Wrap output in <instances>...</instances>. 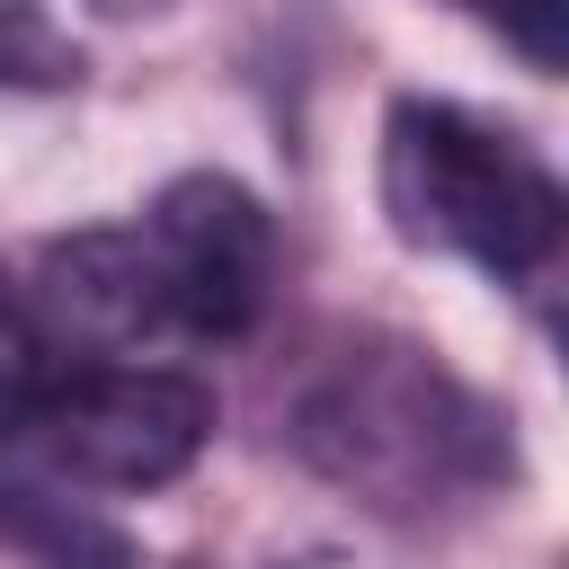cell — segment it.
<instances>
[{"instance_id":"cell-1","label":"cell","mask_w":569,"mask_h":569,"mask_svg":"<svg viewBox=\"0 0 569 569\" xmlns=\"http://www.w3.org/2000/svg\"><path fill=\"white\" fill-rule=\"evenodd\" d=\"M276 293V222L240 178H169L142 222L71 231L27 293L44 356H142L160 338H249Z\"/></svg>"},{"instance_id":"cell-3","label":"cell","mask_w":569,"mask_h":569,"mask_svg":"<svg viewBox=\"0 0 569 569\" xmlns=\"http://www.w3.org/2000/svg\"><path fill=\"white\" fill-rule=\"evenodd\" d=\"M382 213L409 249L462 258L525 302H551L569 204L525 133L453 98H400L382 124Z\"/></svg>"},{"instance_id":"cell-2","label":"cell","mask_w":569,"mask_h":569,"mask_svg":"<svg viewBox=\"0 0 569 569\" xmlns=\"http://www.w3.org/2000/svg\"><path fill=\"white\" fill-rule=\"evenodd\" d=\"M284 436L320 480H338L356 507H373L391 525L462 516L516 480L507 409H489L427 347L382 338V329L338 338L302 373Z\"/></svg>"},{"instance_id":"cell-7","label":"cell","mask_w":569,"mask_h":569,"mask_svg":"<svg viewBox=\"0 0 569 569\" xmlns=\"http://www.w3.org/2000/svg\"><path fill=\"white\" fill-rule=\"evenodd\" d=\"M462 9H489V18L525 44L533 71H560V0H462Z\"/></svg>"},{"instance_id":"cell-8","label":"cell","mask_w":569,"mask_h":569,"mask_svg":"<svg viewBox=\"0 0 569 569\" xmlns=\"http://www.w3.org/2000/svg\"><path fill=\"white\" fill-rule=\"evenodd\" d=\"M107 18H133V9H160V0H98Z\"/></svg>"},{"instance_id":"cell-6","label":"cell","mask_w":569,"mask_h":569,"mask_svg":"<svg viewBox=\"0 0 569 569\" xmlns=\"http://www.w3.org/2000/svg\"><path fill=\"white\" fill-rule=\"evenodd\" d=\"M44 373V347H36V320H27V293L0 276V453L18 445V418H27V391Z\"/></svg>"},{"instance_id":"cell-5","label":"cell","mask_w":569,"mask_h":569,"mask_svg":"<svg viewBox=\"0 0 569 569\" xmlns=\"http://www.w3.org/2000/svg\"><path fill=\"white\" fill-rule=\"evenodd\" d=\"M80 53L44 18V0H0V89H62Z\"/></svg>"},{"instance_id":"cell-4","label":"cell","mask_w":569,"mask_h":569,"mask_svg":"<svg viewBox=\"0 0 569 569\" xmlns=\"http://www.w3.org/2000/svg\"><path fill=\"white\" fill-rule=\"evenodd\" d=\"M27 462L53 489L124 498L178 480L213 436V391L196 373L142 365V356H62L27 391Z\"/></svg>"}]
</instances>
